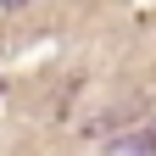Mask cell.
<instances>
[{
	"label": "cell",
	"instance_id": "cell-2",
	"mask_svg": "<svg viewBox=\"0 0 156 156\" xmlns=\"http://www.w3.org/2000/svg\"><path fill=\"white\" fill-rule=\"evenodd\" d=\"M128 123H140V106H117V112H106L101 123H95V140H112V134L128 128Z\"/></svg>",
	"mask_w": 156,
	"mask_h": 156
},
{
	"label": "cell",
	"instance_id": "cell-3",
	"mask_svg": "<svg viewBox=\"0 0 156 156\" xmlns=\"http://www.w3.org/2000/svg\"><path fill=\"white\" fill-rule=\"evenodd\" d=\"M0 6H28V0H0Z\"/></svg>",
	"mask_w": 156,
	"mask_h": 156
},
{
	"label": "cell",
	"instance_id": "cell-1",
	"mask_svg": "<svg viewBox=\"0 0 156 156\" xmlns=\"http://www.w3.org/2000/svg\"><path fill=\"white\" fill-rule=\"evenodd\" d=\"M117 156H156V128H140V134H128V140H123V134H112V140H106Z\"/></svg>",
	"mask_w": 156,
	"mask_h": 156
}]
</instances>
